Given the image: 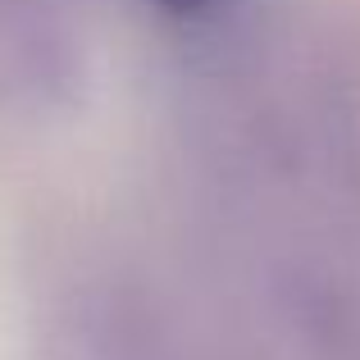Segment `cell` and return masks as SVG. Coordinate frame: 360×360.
Listing matches in <instances>:
<instances>
[{"label":"cell","mask_w":360,"mask_h":360,"mask_svg":"<svg viewBox=\"0 0 360 360\" xmlns=\"http://www.w3.org/2000/svg\"><path fill=\"white\" fill-rule=\"evenodd\" d=\"M155 5L174 18H192V14H201V9H210L214 0H155Z\"/></svg>","instance_id":"1"}]
</instances>
